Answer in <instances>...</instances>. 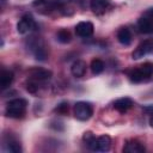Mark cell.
Here are the masks:
<instances>
[{"label": "cell", "instance_id": "cell-1", "mask_svg": "<svg viewBox=\"0 0 153 153\" xmlns=\"http://www.w3.org/2000/svg\"><path fill=\"white\" fill-rule=\"evenodd\" d=\"M26 106H27V102L25 99L14 98L7 103L5 114L7 117H11V118H22L25 115Z\"/></svg>", "mask_w": 153, "mask_h": 153}, {"label": "cell", "instance_id": "cell-2", "mask_svg": "<svg viewBox=\"0 0 153 153\" xmlns=\"http://www.w3.org/2000/svg\"><path fill=\"white\" fill-rule=\"evenodd\" d=\"M73 114L76 120L87 121L88 118H91V116L93 114V109H92V105L87 102H78L74 105Z\"/></svg>", "mask_w": 153, "mask_h": 153}, {"label": "cell", "instance_id": "cell-3", "mask_svg": "<svg viewBox=\"0 0 153 153\" xmlns=\"http://www.w3.org/2000/svg\"><path fill=\"white\" fill-rule=\"evenodd\" d=\"M29 47H30L31 51L33 53V55H35V57L37 60H39V61H45L47 60V57H48L47 49H45L44 44L39 39L35 38V37H31L30 43H29Z\"/></svg>", "mask_w": 153, "mask_h": 153}, {"label": "cell", "instance_id": "cell-4", "mask_svg": "<svg viewBox=\"0 0 153 153\" xmlns=\"http://www.w3.org/2000/svg\"><path fill=\"white\" fill-rule=\"evenodd\" d=\"M53 73L49 69H45V68H39V67H35V68H31L29 71V79L30 80H33L35 82H44V81H48L50 78H51Z\"/></svg>", "mask_w": 153, "mask_h": 153}, {"label": "cell", "instance_id": "cell-5", "mask_svg": "<svg viewBox=\"0 0 153 153\" xmlns=\"http://www.w3.org/2000/svg\"><path fill=\"white\" fill-rule=\"evenodd\" d=\"M35 27H36V23H35V19L32 18L31 14H24L17 24V31L22 35L29 33Z\"/></svg>", "mask_w": 153, "mask_h": 153}, {"label": "cell", "instance_id": "cell-6", "mask_svg": "<svg viewBox=\"0 0 153 153\" xmlns=\"http://www.w3.org/2000/svg\"><path fill=\"white\" fill-rule=\"evenodd\" d=\"M152 51H153V39H146L136 47V49L133 51L131 56H133V59L139 60V59L143 57L145 55H147Z\"/></svg>", "mask_w": 153, "mask_h": 153}, {"label": "cell", "instance_id": "cell-7", "mask_svg": "<svg viewBox=\"0 0 153 153\" xmlns=\"http://www.w3.org/2000/svg\"><path fill=\"white\" fill-rule=\"evenodd\" d=\"M2 142H4V148H5V151L11 152V153H20V152H22L20 143H19V141H18L13 135L6 134V135L2 137Z\"/></svg>", "mask_w": 153, "mask_h": 153}, {"label": "cell", "instance_id": "cell-8", "mask_svg": "<svg viewBox=\"0 0 153 153\" xmlns=\"http://www.w3.org/2000/svg\"><path fill=\"white\" fill-rule=\"evenodd\" d=\"M93 24L91 22H80L79 24H76L75 26V33L79 37H90L93 33Z\"/></svg>", "mask_w": 153, "mask_h": 153}, {"label": "cell", "instance_id": "cell-9", "mask_svg": "<svg viewBox=\"0 0 153 153\" xmlns=\"http://www.w3.org/2000/svg\"><path fill=\"white\" fill-rule=\"evenodd\" d=\"M126 153H142L145 152V146L137 140H128L123 147Z\"/></svg>", "mask_w": 153, "mask_h": 153}, {"label": "cell", "instance_id": "cell-10", "mask_svg": "<svg viewBox=\"0 0 153 153\" xmlns=\"http://www.w3.org/2000/svg\"><path fill=\"white\" fill-rule=\"evenodd\" d=\"M137 29L142 33H153V19L145 16L137 20Z\"/></svg>", "mask_w": 153, "mask_h": 153}, {"label": "cell", "instance_id": "cell-11", "mask_svg": "<svg viewBox=\"0 0 153 153\" xmlns=\"http://www.w3.org/2000/svg\"><path fill=\"white\" fill-rule=\"evenodd\" d=\"M134 105L133 100L128 97H122V98H118L117 100H115L114 103V109H116L117 111L120 112H126L128 111L131 106Z\"/></svg>", "mask_w": 153, "mask_h": 153}, {"label": "cell", "instance_id": "cell-12", "mask_svg": "<svg viewBox=\"0 0 153 153\" xmlns=\"http://www.w3.org/2000/svg\"><path fill=\"white\" fill-rule=\"evenodd\" d=\"M90 7H91L93 13L102 14L108 10L109 0H91L90 1Z\"/></svg>", "mask_w": 153, "mask_h": 153}, {"label": "cell", "instance_id": "cell-13", "mask_svg": "<svg viewBox=\"0 0 153 153\" xmlns=\"http://www.w3.org/2000/svg\"><path fill=\"white\" fill-rule=\"evenodd\" d=\"M71 72L75 78H81L85 75L86 72V63L82 60H76L73 62L72 67H71Z\"/></svg>", "mask_w": 153, "mask_h": 153}, {"label": "cell", "instance_id": "cell-14", "mask_svg": "<svg viewBox=\"0 0 153 153\" xmlns=\"http://www.w3.org/2000/svg\"><path fill=\"white\" fill-rule=\"evenodd\" d=\"M117 41L123 45H129L131 42V32L128 27H121L117 31Z\"/></svg>", "mask_w": 153, "mask_h": 153}, {"label": "cell", "instance_id": "cell-15", "mask_svg": "<svg viewBox=\"0 0 153 153\" xmlns=\"http://www.w3.org/2000/svg\"><path fill=\"white\" fill-rule=\"evenodd\" d=\"M13 81V73L11 71H2L0 74V88L1 90H6L11 86Z\"/></svg>", "mask_w": 153, "mask_h": 153}, {"label": "cell", "instance_id": "cell-16", "mask_svg": "<svg viewBox=\"0 0 153 153\" xmlns=\"http://www.w3.org/2000/svg\"><path fill=\"white\" fill-rule=\"evenodd\" d=\"M97 146L99 152H106L111 147V137L109 135H100L97 137Z\"/></svg>", "mask_w": 153, "mask_h": 153}, {"label": "cell", "instance_id": "cell-17", "mask_svg": "<svg viewBox=\"0 0 153 153\" xmlns=\"http://www.w3.org/2000/svg\"><path fill=\"white\" fill-rule=\"evenodd\" d=\"M143 76L145 80H147L152 74H153V63L152 62H145L143 65H141L140 67H137Z\"/></svg>", "mask_w": 153, "mask_h": 153}, {"label": "cell", "instance_id": "cell-18", "mask_svg": "<svg viewBox=\"0 0 153 153\" xmlns=\"http://www.w3.org/2000/svg\"><path fill=\"white\" fill-rule=\"evenodd\" d=\"M104 68H105V65H104V62L102 60H99V59L92 60V62H91V71H92L93 74H96V75L100 74L104 71Z\"/></svg>", "mask_w": 153, "mask_h": 153}, {"label": "cell", "instance_id": "cell-19", "mask_svg": "<svg viewBox=\"0 0 153 153\" xmlns=\"http://www.w3.org/2000/svg\"><path fill=\"white\" fill-rule=\"evenodd\" d=\"M56 37H57V41L60 42V43H68V42H71V33H69V31L68 30H66V29H61L59 32H57V35H56Z\"/></svg>", "mask_w": 153, "mask_h": 153}, {"label": "cell", "instance_id": "cell-20", "mask_svg": "<svg viewBox=\"0 0 153 153\" xmlns=\"http://www.w3.org/2000/svg\"><path fill=\"white\" fill-rule=\"evenodd\" d=\"M68 109H69L68 103L62 102V103H60V104L55 108V112H57V114H60V115H66V114L68 112Z\"/></svg>", "mask_w": 153, "mask_h": 153}, {"label": "cell", "instance_id": "cell-21", "mask_svg": "<svg viewBox=\"0 0 153 153\" xmlns=\"http://www.w3.org/2000/svg\"><path fill=\"white\" fill-rule=\"evenodd\" d=\"M145 16H147V17H149V18H152V19H153V8L147 10V12H146V14H145Z\"/></svg>", "mask_w": 153, "mask_h": 153}, {"label": "cell", "instance_id": "cell-22", "mask_svg": "<svg viewBox=\"0 0 153 153\" xmlns=\"http://www.w3.org/2000/svg\"><path fill=\"white\" fill-rule=\"evenodd\" d=\"M149 124L153 127V112L151 114V118H149Z\"/></svg>", "mask_w": 153, "mask_h": 153}]
</instances>
